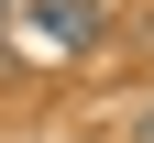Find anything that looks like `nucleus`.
Instances as JSON below:
<instances>
[{
  "instance_id": "nucleus-2",
  "label": "nucleus",
  "mask_w": 154,
  "mask_h": 143,
  "mask_svg": "<svg viewBox=\"0 0 154 143\" xmlns=\"http://www.w3.org/2000/svg\"><path fill=\"white\" fill-rule=\"evenodd\" d=\"M132 143H154V99H143V110H132Z\"/></svg>"
},
{
  "instance_id": "nucleus-1",
  "label": "nucleus",
  "mask_w": 154,
  "mask_h": 143,
  "mask_svg": "<svg viewBox=\"0 0 154 143\" xmlns=\"http://www.w3.org/2000/svg\"><path fill=\"white\" fill-rule=\"evenodd\" d=\"M110 11H121V0H33V33H44L55 55H88L110 33Z\"/></svg>"
}]
</instances>
